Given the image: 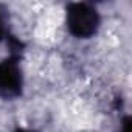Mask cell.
Instances as JSON below:
<instances>
[{"label": "cell", "instance_id": "cell-1", "mask_svg": "<svg viewBox=\"0 0 132 132\" xmlns=\"http://www.w3.org/2000/svg\"><path fill=\"white\" fill-rule=\"evenodd\" d=\"M67 27L76 37H90L100 27V14L89 3H72L67 8Z\"/></svg>", "mask_w": 132, "mask_h": 132}, {"label": "cell", "instance_id": "cell-2", "mask_svg": "<svg viewBox=\"0 0 132 132\" xmlns=\"http://www.w3.org/2000/svg\"><path fill=\"white\" fill-rule=\"evenodd\" d=\"M22 70L17 59L8 57L0 62V95L17 96L22 92Z\"/></svg>", "mask_w": 132, "mask_h": 132}, {"label": "cell", "instance_id": "cell-3", "mask_svg": "<svg viewBox=\"0 0 132 132\" xmlns=\"http://www.w3.org/2000/svg\"><path fill=\"white\" fill-rule=\"evenodd\" d=\"M121 132H130V118H129V117H126V118H124Z\"/></svg>", "mask_w": 132, "mask_h": 132}, {"label": "cell", "instance_id": "cell-4", "mask_svg": "<svg viewBox=\"0 0 132 132\" xmlns=\"http://www.w3.org/2000/svg\"><path fill=\"white\" fill-rule=\"evenodd\" d=\"M5 37V27H3V17L0 14V40Z\"/></svg>", "mask_w": 132, "mask_h": 132}, {"label": "cell", "instance_id": "cell-5", "mask_svg": "<svg viewBox=\"0 0 132 132\" xmlns=\"http://www.w3.org/2000/svg\"><path fill=\"white\" fill-rule=\"evenodd\" d=\"M16 132H33V130H28V129H17Z\"/></svg>", "mask_w": 132, "mask_h": 132}]
</instances>
